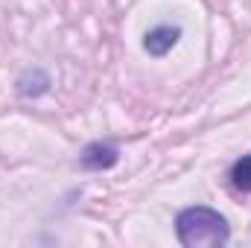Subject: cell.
Returning a JSON list of instances; mask_svg holds the SVG:
<instances>
[{"label":"cell","instance_id":"cell-5","mask_svg":"<svg viewBox=\"0 0 251 248\" xmlns=\"http://www.w3.org/2000/svg\"><path fill=\"white\" fill-rule=\"evenodd\" d=\"M228 178H231V184H234L237 193H251V152L231 164Z\"/></svg>","mask_w":251,"mask_h":248},{"label":"cell","instance_id":"cell-2","mask_svg":"<svg viewBox=\"0 0 251 248\" xmlns=\"http://www.w3.org/2000/svg\"><path fill=\"white\" fill-rule=\"evenodd\" d=\"M120 161V146L111 143V140H94L82 149L79 155V164L91 173H102V170H111L114 164Z\"/></svg>","mask_w":251,"mask_h":248},{"label":"cell","instance_id":"cell-4","mask_svg":"<svg viewBox=\"0 0 251 248\" xmlns=\"http://www.w3.org/2000/svg\"><path fill=\"white\" fill-rule=\"evenodd\" d=\"M50 85H53V79H50V73L41 70V67H29V70H24V73L18 76V94L26 97V99L44 97V94L50 91Z\"/></svg>","mask_w":251,"mask_h":248},{"label":"cell","instance_id":"cell-1","mask_svg":"<svg viewBox=\"0 0 251 248\" xmlns=\"http://www.w3.org/2000/svg\"><path fill=\"white\" fill-rule=\"evenodd\" d=\"M176 237L184 248H222L231 243V225L219 210L193 204L178 210Z\"/></svg>","mask_w":251,"mask_h":248},{"label":"cell","instance_id":"cell-3","mask_svg":"<svg viewBox=\"0 0 251 248\" xmlns=\"http://www.w3.org/2000/svg\"><path fill=\"white\" fill-rule=\"evenodd\" d=\"M178 38H181V26L161 24V26H155V29L146 32V38H143V50H146L149 56H155V59H164V56L178 44Z\"/></svg>","mask_w":251,"mask_h":248}]
</instances>
